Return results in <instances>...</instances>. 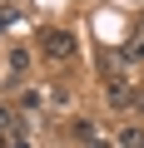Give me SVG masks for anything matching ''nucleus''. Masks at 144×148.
Instances as JSON below:
<instances>
[{
  "label": "nucleus",
  "mask_w": 144,
  "mask_h": 148,
  "mask_svg": "<svg viewBox=\"0 0 144 148\" xmlns=\"http://www.w3.org/2000/svg\"><path fill=\"white\" fill-rule=\"evenodd\" d=\"M40 54H45L50 64L70 69V64L80 59V45H75V35H70V30H45V35H40Z\"/></svg>",
  "instance_id": "1"
},
{
  "label": "nucleus",
  "mask_w": 144,
  "mask_h": 148,
  "mask_svg": "<svg viewBox=\"0 0 144 148\" xmlns=\"http://www.w3.org/2000/svg\"><path fill=\"white\" fill-rule=\"evenodd\" d=\"M104 94H109L114 109H134V104H139V94H134V84H129V74L114 69V64H104Z\"/></svg>",
  "instance_id": "2"
},
{
  "label": "nucleus",
  "mask_w": 144,
  "mask_h": 148,
  "mask_svg": "<svg viewBox=\"0 0 144 148\" xmlns=\"http://www.w3.org/2000/svg\"><path fill=\"white\" fill-rule=\"evenodd\" d=\"M30 74V49H10V79H25Z\"/></svg>",
  "instance_id": "3"
},
{
  "label": "nucleus",
  "mask_w": 144,
  "mask_h": 148,
  "mask_svg": "<svg viewBox=\"0 0 144 148\" xmlns=\"http://www.w3.org/2000/svg\"><path fill=\"white\" fill-rule=\"evenodd\" d=\"M124 54H129V59H144V30H134V35L124 40Z\"/></svg>",
  "instance_id": "4"
},
{
  "label": "nucleus",
  "mask_w": 144,
  "mask_h": 148,
  "mask_svg": "<svg viewBox=\"0 0 144 148\" xmlns=\"http://www.w3.org/2000/svg\"><path fill=\"white\" fill-rule=\"evenodd\" d=\"M0 148H10V133H5V128H0Z\"/></svg>",
  "instance_id": "5"
},
{
  "label": "nucleus",
  "mask_w": 144,
  "mask_h": 148,
  "mask_svg": "<svg viewBox=\"0 0 144 148\" xmlns=\"http://www.w3.org/2000/svg\"><path fill=\"white\" fill-rule=\"evenodd\" d=\"M5 25H10V15H5V10H0V30H5Z\"/></svg>",
  "instance_id": "6"
}]
</instances>
